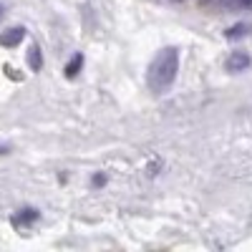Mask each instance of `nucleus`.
I'll return each mask as SVG.
<instances>
[{
    "mask_svg": "<svg viewBox=\"0 0 252 252\" xmlns=\"http://www.w3.org/2000/svg\"><path fill=\"white\" fill-rule=\"evenodd\" d=\"M177 71H179V51L174 46L159 51L149 66V76H146L149 89L154 94H166L172 89V83L177 81Z\"/></svg>",
    "mask_w": 252,
    "mask_h": 252,
    "instance_id": "nucleus-1",
    "label": "nucleus"
},
{
    "mask_svg": "<svg viewBox=\"0 0 252 252\" xmlns=\"http://www.w3.org/2000/svg\"><path fill=\"white\" fill-rule=\"evenodd\" d=\"M26 38V28L23 26H15V28H8L5 33H0V46H5V48H13L18 46L20 40Z\"/></svg>",
    "mask_w": 252,
    "mask_h": 252,
    "instance_id": "nucleus-2",
    "label": "nucleus"
},
{
    "mask_svg": "<svg viewBox=\"0 0 252 252\" xmlns=\"http://www.w3.org/2000/svg\"><path fill=\"white\" fill-rule=\"evenodd\" d=\"M250 56L242 53V51H235L232 56L227 58V71H232V73H240V71H247L250 68Z\"/></svg>",
    "mask_w": 252,
    "mask_h": 252,
    "instance_id": "nucleus-3",
    "label": "nucleus"
},
{
    "mask_svg": "<svg viewBox=\"0 0 252 252\" xmlns=\"http://www.w3.org/2000/svg\"><path fill=\"white\" fill-rule=\"evenodd\" d=\"M28 66H31V71H40V68H43V56H40L38 46H31V51H28Z\"/></svg>",
    "mask_w": 252,
    "mask_h": 252,
    "instance_id": "nucleus-4",
    "label": "nucleus"
},
{
    "mask_svg": "<svg viewBox=\"0 0 252 252\" xmlns=\"http://www.w3.org/2000/svg\"><path fill=\"white\" fill-rule=\"evenodd\" d=\"M250 33H252V26L250 23H237V26H232V28L227 31V38L229 40H237V38H245Z\"/></svg>",
    "mask_w": 252,
    "mask_h": 252,
    "instance_id": "nucleus-5",
    "label": "nucleus"
},
{
    "mask_svg": "<svg viewBox=\"0 0 252 252\" xmlns=\"http://www.w3.org/2000/svg\"><path fill=\"white\" fill-rule=\"evenodd\" d=\"M81 68H83V56H81V53H76V56L68 61V66H66V76H68V78H76Z\"/></svg>",
    "mask_w": 252,
    "mask_h": 252,
    "instance_id": "nucleus-6",
    "label": "nucleus"
},
{
    "mask_svg": "<svg viewBox=\"0 0 252 252\" xmlns=\"http://www.w3.org/2000/svg\"><path fill=\"white\" fill-rule=\"evenodd\" d=\"M33 220H38V212H35V209H23V215H20L15 222H20V224H28V222H33Z\"/></svg>",
    "mask_w": 252,
    "mask_h": 252,
    "instance_id": "nucleus-7",
    "label": "nucleus"
},
{
    "mask_svg": "<svg viewBox=\"0 0 252 252\" xmlns=\"http://www.w3.org/2000/svg\"><path fill=\"white\" fill-rule=\"evenodd\" d=\"M235 10H252V0H235Z\"/></svg>",
    "mask_w": 252,
    "mask_h": 252,
    "instance_id": "nucleus-8",
    "label": "nucleus"
},
{
    "mask_svg": "<svg viewBox=\"0 0 252 252\" xmlns=\"http://www.w3.org/2000/svg\"><path fill=\"white\" fill-rule=\"evenodd\" d=\"M220 3H222L224 8H232V5H235V0H220Z\"/></svg>",
    "mask_w": 252,
    "mask_h": 252,
    "instance_id": "nucleus-9",
    "label": "nucleus"
},
{
    "mask_svg": "<svg viewBox=\"0 0 252 252\" xmlns=\"http://www.w3.org/2000/svg\"><path fill=\"white\" fill-rule=\"evenodd\" d=\"M8 152H10L8 146H5V144H0V157H3V154H8Z\"/></svg>",
    "mask_w": 252,
    "mask_h": 252,
    "instance_id": "nucleus-10",
    "label": "nucleus"
},
{
    "mask_svg": "<svg viewBox=\"0 0 252 252\" xmlns=\"http://www.w3.org/2000/svg\"><path fill=\"white\" fill-rule=\"evenodd\" d=\"M3 15H5V8H3V3H0V20H3Z\"/></svg>",
    "mask_w": 252,
    "mask_h": 252,
    "instance_id": "nucleus-11",
    "label": "nucleus"
},
{
    "mask_svg": "<svg viewBox=\"0 0 252 252\" xmlns=\"http://www.w3.org/2000/svg\"><path fill=\"white\" fill-rule=\"evenodd\" d=\"M174 3H182V0H174Z\"/></svg>",
    "mask_w": 252,
    "mask_h": 252,
    "instance_id": "nucleus-12",
    "label": "nucleus"
},
{
    "mask_svg": "<svg viewBox=\"0 0 252 252\" xmlns=\"http://www.w3.org/2000/svg\"><path fill=\"white\" fill-rule=\"evenodd\" d=\"M202 3H209V0H202Z\"/></svg>",
    "mask_w": 252,
    "mask_h": 252,
    "instance_id": "nucleus-13",
    "label": "nucleus"
}]
</instances>
